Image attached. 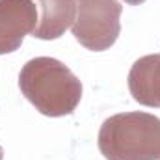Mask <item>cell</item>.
I'll use <instances>...</instances> for the list:
<instances>
[{
    "instance_id": "1",
    "label": "cell",
    "mask_w": 160,
    "mask_h": 160,
    "mask_svg": "<svg viewBox=\"0 0 160 160\" xmlns=\"http://www.w3.org/2000/svg\"><path fill=\"white\" fill-rule=\"evenodd\" d=\"M19 88L36 110L48 118L73 114L82 99V82L67 65L47 56L34 58L22 67Z\"/></svg>"
},
{
    "instance_id": "2",
    "label": "cell",
    "mask_w": 160,
    "mask_h": 160,
    "mask_svg": "<svg viewBox=\"0 0 160 160\" xmlns=\"http://www.w3.org/2000/svg\"><path fill=\"white\" fill-rule=\"evenodd\" d=\"M99 149L106 160H160V119L147 112H123L104 121Z\"/></svg>"
},
{
    "instance_id": "3",
    "label": "cell",
    "mask_w": 160,
    "mask_h": 160,
    "mask_svg": "<svg viewBox=\"0 0 160 160\" xmlns=\"http://www.w3.org/2000/svg\"><path fill=\"white\" fill-rule=\"evenodd\" d=\"M121 11L118 0H77L75 39L93 52L110 48L121 32Z\"/></svg>"
},
{
    "instance_id": "4",
    "label": "cell",
    "mask_w": 160,
    "mask_h": 160,
    "mask_svg": "<svg viewBox=\"0 0 160 160\" xmlns=\"http://www.w3.org/2000/svg\"><path fill=\"white\" fill-rule=\"evenodd\" d=\"M38 26L34 0H0V54L17 50Z\"/></svg>"
},
{
    "instance_id": "5",
    "label": "cell",
    "mask_w": 160,
    "mask_h": 160,
    "mask_svg": "<svg viewBox=\"0 0 160 160\" xmlns=\"http://www.w3.org/2000/svg\"><path fill=\"white\" fill-rule=\"evenodd\" d=\"M128 89L136 102L160 108V54H149L134 62L128 73Z\"/></svg>"
},
{
    "instance_id": "6",
    "label": "cell",
    "mask_w": 160,
    "mask_h": 160,
    "mask_svg": "<svg viewBox=\"0 0 160 160\" xmlns=\"http://www.w3.org/2000/svg\"><path fill=\"white\" fill-rule=\"evenodd\" d=\"M39 11L34 38L58 39L77 17V0H34Z\"/></svg>"
},
{
    "instance_id": "7",
    "label": "cell",
    "mask_w": 160,
    "mask_h": 160,
    "mask_svg": "<svg viewBox=\"0 0 160 160\" xmlns=\"http://www.w3.org/2000/svg\"><path fill=\"white\" fill-rule=\"evenodd\" d=\"M127 4H130V6H140V4H143L145 0H125Z\"/></svg>"
},
{
    "instance_id": "8",
    "label": "cell",
    "mask_w": 160,
    "mask_h": 160,
    "mask_svg": "<svg viewBox=\"0 0 160 160\" xmlns=\"http://www.w3.org/2000/svg\"><path fill=\"white\" fill-rule=\"evenodd\" d=\"M4 158V151H2V147H0V160Z\"/></svg>"
}]
</instances>
